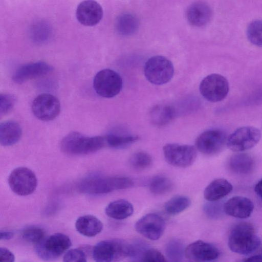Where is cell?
I'll list each match as a JSON object with an SVG mask.
<instances>
[{"instance_id": "1", "label": "cell", "mask_w": 262, "mask_h": 262, "mask_svg": "<svg viewBox=\"0 0 262 262\" xmlns=\"http://www.w3.org/2000/svg\"><path fill=\"white\" fill-rule=\"evenodd\" d=\"M261 244L254 226L249 223H238L231 229L228 245L232 252L248 255L258 249Z\"/></svg>"}, {"instance_id": "2", "label": "cell", "mask_w": 262, "mask_h": 262, "mask_svg": "<svg viewBox=\"0 0 262 262\" xmlns=\"http://www.w3.org/2000/svg\"><path fill=\"white\" fill-rule=\"evenodd\" d=\"M105 145L104 137H90L77 132H72L62 139L60 148L68 155H83L95 152Z\"/></svg>"}, {"instance_id": "3", "label": "cell", "mask_w": 262, "mask_h": 262, "mask_svg": "<svg viewBox=\"0 0 262 262\" xmlns=\"http://www.w3.org/2000/svg\"><path fill=\"white\" fill-rule=\"evenodd\" d=\"M133 185L132 180L127 177L93 176L83 180L79 184V188L83 193L101 194L127 189Z\"/></svg>"}, {"instance_id": "4", "label": "cell", "mask_w": 262, "mask_h": 262, "mask_svg": "<svg viewBox=\"0 0 262 262\" xmlns=\"http://www.w3.org/2000/svg\"><path fill=\"white\" fill-rule=\"evenodd\" d=\"M130 244L120 239L101 241L94 247L92 256L94 260L109 262L120 260L129 257Z\"/></svg>"}, {"instance_id": "5", "label": "cell", "mask_w": 262, "mask_h": 262, "mask_svg": "<svg viewBox=\"0 0 262 262\" xmlns=\"http://www.w3.org/2000/svg\"><path fill=\"white\" fill-rule=\"evenodd\" d=\"M144 73L147 80L156 85L168 82L174 74L171 61L166 57L157 55L149 58L144 67Z\"/></svg>"}, {"instance_id": "6", "label": "cell", "mask_w": 262, "mask_h": 262, "mask_svg": "<svg viewBox=\"0 0 262 262\" xmlns=\"http://www.w3.org/2000/svg\"><path fill=\"white\" fill-rule=\"evenodd\" d=\"M71 245L69 236L63 233H57L45 237L36 244L35 251L40 258L51 260L60 257Z\"/></svg>"}, {"instance_id": "7", "label": "cell", "mask_w": 262, "mask_h": 262, "mask_svg": "<svg viewBox=\"0 0 262 262\" xmlns=\"http://www.w3.org/2000/svg\"><path fill=\"white\" fill-rule=\"evenodd\" d=\"M123 82L121 76L116 71L105 69L99 71L93 80V88L101 97L110 98L121 91Z\"/></svg>"}, {"instance_id": "8", "label": "cell", "mask_w": 262, "mask_h": 262, "mask_svg": "<svg viewBox=\"0 0 262 262\" xmlns=\"http://www.w3.org/2000/svg\"><path fill=\"white\" fill-rule=\"evenodd\" d=\"M166 162L178 167H187L191 165L196 159L197 151L192 145L178 143H168L163 148Z\"/></svg>"}, {"instance_id": "9", "label": "cell", "mask_w": 262, "mask_h": 262, "mask_svg": "<svg viewBox=\"0 0 262 262\" xmlns=\"http://www.w3.org/2000/svg\"><path fill=\"white\" fill-rule=\"evenodd\" d=\"M199 90L202 96L207 100L219 102L224 99L229 92L227 79L219 74L207 75L201 81Z\"/></svg>"}, {"instance_id": "10", "label": "cell", "mask_w": 262, "mask_h": 262, "mask_svg": "<svg viewBox=\"0 0 262 262\" xmlns=\"http://www.w3.org/2000/svg\"><path fill=\"white\" fill-rule=\"evenodd\" d=\"M260 138L261 133L258 128L243 126L236 129L227 138L226 145L233 151H243L255 146Z\"/></svg>"}, {"instance_id": "11", "label": "cell", "mask_w": 262, "mask_h": 262, "mask_svg": "<svg viewBox=\"0 0 262 262\" xmlns=\"http://www.w3.org/2000/svg\"><path fill=\"white\" fill-rule=\"evenodd\" d=\"M8 183L11 189L15 193L25 196L34 191L37 181L35 174L31 170L27 167H19L11 172Z\"/></svg>"}, {"instance_id": "12", "label": "cell", "mask_w": 262, "mask_h": 262, "mask_svg": "<svg viewBox=\"0 0 262 262\" xmlns=\"http://www.w3.org/2000/svg\"><path fill=\"white\" fill-rule=\"evenodd\" d=\"M32 111L39 120L49 121L56 118L60 112L59 100L54 96L48 93L38 95L32 103Z\"/></svg>"}, {"instance_id": "13", "label": "cell", "mask_w": 262, "mask_h": 262, "mask_svg": "<svg viewBox=\"0 0 262 262\" xmlns=\"http://www.w3.org/2000/svg\"><path fill=\"white\" fill-rule=\"evenodd\" d=\"M225 133L220 129H210L200 134L195 141L196 148L202 154L213 155L217 154L226 144Z\"/></svg>"}, {"instance_id": "14", "label": "cell", "mask_w": 262, "mask_h": 262, "mask_svg": "<svg viewBox=\"0 0 262 262\" xmlns=\"http://www.w3.org/2000/svg\"><path fill=\"white\" fill-rule=\"evenodd\" d=\"M136 231L145 237L156 241L159 239L165 229L164 219L155 213H147L139 219L135 224Z\"/></svg>"}, {"instance_id": "15", "label": "cell", "mask_w": 262, "mask_h": 262, "mask_svg": "<svg viewBox=\"0 0 262 262\" xmlns=\"http://www.w3.org/2000/svg\"><path fill=\"white\" fill-rule=\"evenodd\" d=\"M220 255V251L216 246L202 240L190 244L185 250V257L193 261H213Z\"/></svg>"}, {"instance_id": "16", "label": "cell", "mask_w": 262, "mask_h": 262, "mask_svg": "<svg viewBox=\"0 0 262 262\" xmlns=\"http://www.w3.org/2000/svg\"><path fill=\"white\" fill-rule=\"evenodd\" d=\"M102 16V8L94 0H84L81 2L76 10L77 20L85 26L97 25L101 20Z\"/></svg>"}, {"instance_id": "17", "label": "cell", "mask_w": 262, "mask_h": 262, "mask_svg": "<svg viewBox=\"0 0 262 262\" xmlns=\"http://www.w3.org/2000/svg\"><path fill=\"white\" fill-rule=\"evenodd\" d=\"M53 71V67L43 61H37L21 66L14 72L12 79L16 83L46 75Z\"/></svg>"}, {"instance_id": "18", "label": "cell", "mask_w": 262, "mask_h": 262, "mask_svg": "<svg viewBox=\"0 0 262 262\" xmlns=\"http://www.w3.org/2000/svg\"><path fill=\"white\" fill-rule=\"evenodd\" d=\"M254 208V204L249 199L242 196L232 197L223 205L224 211L226 214L238 219L249 217Z\"/></svg>"}, {"instance_id": "19", "label": "cell", "mask_w": 262, "mask_h": 262, "mask_svg": "<svg viewBox=\"0 0 262 262\" xmlns=\"http://www.w3.org/2000/svg\"><path fill=\"white\" fill-rule=\"evenodd\" d=\"M211 14L210 7L202 2L193 3L186 11V18L189 24L198 27L206 25L209 21Z\"/></svg>"}, {"instance_id": "20", "label": "cell", "mask_w": 262, "mask_h": 262, "mask_svg": "<svg viewBox=\"0 0 262 262\" xmlns=\"http://www.w3.org/2000/svg\"><path fill=\"white\" fill-rule=\"evenodd\" d=\"M232 189L233 186L229 181L219 178L207 185L204 191V196L208 202L218 201L229 194Z\"/></svg>"}, {"instance_id": "21", "label": "cell", "mask_w": 262, "mask_h": 262, "mask_svg": "<svg viewBox=\"0 0 262 262\" xmlns=\"http://www.w3.org/2000/svg\"><path fill=\"white\" fill-rule=\"evenodd\" d=\"M22 130L19 124L14 121H6L0 124V143L4 146L16 144L21 138Z\"/></svg>"}, {"instance_id": "22", "label": "cell", "mask_w": 262, "mask_h": 262, "mask_svg": "<svg viewBox=\"0 0 262 262\" xmlns=\"http://www.w3.org/2000/svg\"><path fill=\"white\" fill-rule=\"evenodd\" d=\"M75 227L81 234L87 237H93L101 232L103 224L95 216L84 215L77 219Z\"/></svg>"}, {"instance_id": "23", "label": "cell", "mask_w": 262, "mask_h": 262, "mask_svg": "<svg viewBox=\"0 0 262 262\" xmlns=\"http://www.w3.org/2000/svg\"><path fill=\"white\" fill-rule=\"evenodd\" d=\"M254 161L248 154L239 152L232 155L229 159L228 166L234 173L247 174L251 172L254 167Z\"/></svg>"}, {"instance_id": "24", "label": "cell", "mask_w": 262, "mask_h": 262, "mask_svg": "<svg viewBox=\"0 0 262 262\" xmlns=\"http://www.w3.org/2000/svg\"><path fill=\"white\" fill-rule=\"evenodd\" d=\"M105 212L111 218L121 220L133 214L134 207L128 201L119 199L110 202L106 207Z\"/></svg>"}, {"instance_id": "25", "label": "cell", "mask_w": 262, "mask_h": 262, "mask_svg": "<svg viewBox=\"0 0 262 262\" xmlns=\"http://www.w3.org/2000/svg\"><path fill=\"white\" fill-rule=\"evenodd\" d=\"M139 25V20L135 15L123 13L116 18L115 28L118 34L127 36L134 34L138 29Z\"/></svg>"}, {"instance_id": "26", "label": "cell", "mask_w": 262, "mask_h": 262, "mask_svg": "<svg viewBox=\"0 0 262 262\" xmlns=\"http://www.w3.org/2000/svg\"><path fill=\"white\" fill-rule=\"evenodd\" d=\"M174 115L173 108L166 105H156L151 108L149 113L151 122L158 126L168 124L173 119Z\"/></svg>"}, {"instance_id": "27", "label": "cell", "mask_w": 262, "mask_h": 262, "mask_svg": "<svg viewBox=\"0 0 262 262\" xmlns=\"http://www.w3.org/2000/svg\"><path fill=\"white\" fill-rule=\"evenodd\" d=\"M52 34L50 25L46 21L39 20L32 25L30 29V37L35 43L41 44L49 40Z\"/></svg>"}, {"instance_id": "28", "label": "cell", "mask_w": 262, "mask_h": 262, "mask_svg": "<svg viewBox=\"0 0 262 262\" xmlns=\"http://www.w3.org/2000/svg\"><path fill=\"white\" fill-rule=\"evenodd\" d=\"M105 144L115 149L126 148L137 141L139 137L133 135H120L110 134L104 137Z\"/></svg>"}, {"instance_id": "29", "label": "cell", "mask_w": 262, "mask_h": 262, "mask_svg": "<svg viewBox=\"0 0 262 262\" xmlns=\"http://www.w3.org/2000/svg\"><path fill=\"white\" fill-rule=\"evenodd\" d=\"M191 204L190 199L185 195L175 196L169 200L164 205L165 211L169 214H178L187 208Z\"/></svg>"}, {"instance_id": "30", "label": "cell", "mask_w": 262, "mask_h": 262, "mask_svg": "<svg viewBox=\"0 0 262 262\" xmlns=\"http://www.w3.org/2000/svg\"><path fill=\"white\" fill-rule=\"evenodd\" d=\"M173 187L172 181L167 177L159 175L150 180L149 188L150 191L156 194H164L170 192Z\"/></svg>"}, {"instance_id": "31", "label": "cell", "mask_w": 262, "mask_h": 262, "mask_svg": "<svg viewBox=\"0 0 262 262\" xmlns=\"http://www.w3.org/2000/svg\"><path fill=\"white\" fill-rule=\"evenodd\" d=\"M129 163L131 167L137 170H143L149 168L152 164L150 155L144 151L134 153L130 158Z\"/></svg>"}, {"instance_id": "32", "label": "cell", "mask_w": 262, "mask_h": 262, "mask_svg": "<svg viewBox=\"0 0 262 262\" xmlns=\"http://www.w3.org/2000/svg\"><path fill=\"white\" fill-rule=\"evenodd\" d=\"M185 250L183 244L179 240L173 239L167 243L165 252L170 261H180L185 256Z\"/></svg>"}, {"instance_id": "33", "label": "cell", "mask_w": 262, "mask_h": 262, "mask_svg": "<svg viewBox=\"0 0 262 262\" xmlns=\"http://www.w3.org/2000/svg\"><path fill=\"white\" fill-rule=\"evenodd\" d=\"M247 36L252 44L262 47V20L253 21L249 25Z\"/></svg>"}, {"instance_id": "34", "label": "cell", "mask_w": 262, "mask_h": 262, "mask_svg": "<svg viewBox=\"0 0 262 262\" xmlns=\"http://www.w3.org/2000/svg\"><path fill=\"white\" fill-rule=\"evenodd\" d=\"M21 235L26 241L35 245L45 237L44 230L36 226H31L26 228L23 231Z\"/></svg>"}, {"instance_id": "35", "label": "cell", "mask_w": 262, "mask_h": 262, "mask_svg": "<svg viewBox=\"0 0 262 262\" xmlns=\"http://www.w3.org/2000/svg\"><path fill=\"white\" fill-rule=\"evenodd\" d=\"M16 97L10 94H1L0 95V115H5L10 112L13 108Z\"/></svg>"}, {"instance_id": "36", "label": "cell", "mask_w": 262, "mask_h": 262, "mask_svg": "<svg viewBox=\"0 0 262 262\" xmlns=\"http://www.w3.org/2000/svg\"><path fill=\"white\" fill-rule=\"evenodd\" d=\"M147 262H164L167 261L166 257L159 251L149 247L144 251L140 261Z\"/></svg>"}, {"instance_id": "37", "label": "cell", "mask_w": 262, "mask_h": 262, "mask_svg": "<svg viewBox=\"0 0 262 262\" xmlns=\"http://www.w3.org/2000/svg\"><path fill=\"white\" fill-rule=\"evenodd\" d=\"M63 261L66 262H85L86 256L83 250L80 249H72L64 255Z\"/></svg>"}, {"instance_id": "38", "label": "cell", "mask_w": 262, "mask_h": 262, "mask_svg": "<svg viewBox=\"0 0 262 262\" xmlns=\"http://www.w3.org/2000/svg\"><path fill=\"white\" fill-rule=\"evenodd\" d=\"M215 202H209L204 207L205 213L211 218L218 217L221 213V207Z\"/></svg>"}, {"instance_id": "39", "label": "cell", "mask_w": 262, "mask_h": 262, "mask_svg": "<svg viewBox=\"0 0 262 262\" xmlns=\"http://www.w3.org/2000/svg\"><path fill=\"white\" fill-rule=\"evenodd\" d=\"M15 257L13 253L9 249L1 247L0 248V261L4 262H13Z\"/></svg>"}, {"instance_id": "40", "label": "cell", "mask_w": 262, "mask_h": 262, "mask_svg": "<svg viewBox=\"0 0 262 262\" xmlns=\"http://www.w3.org/2000/svg\"><path fill=\"white\" fill-rule=\"evenodd\" d=\"M14 233L10 231H1L0 233V238L2 240H8L13 237Z\"/></svg>"}, {"instance_id": "41", "label": "cell", "mask_w": 262, "mask_h": 262, "mask_svg": "<svg viewBox=\"0 0 262 262\" xmlns=\"http://www.w3.org/2000/svg\"><path fill=\"white\" fill-rule=\"evenodd\" d=\"M254 191L256 194L262 199V178L255 184Z\"/></svg>"}, {"instance_id": "42", "label": "cell", "mask_w": 262, "mask_h": 262, "mask_svg": "<svg viewBox=\"0 0 262 262\" xmlns=\"http://www.w3.org/2000/svg\"><path fill=\"white\" fill-rule=\"evenodd\" d=\"M244 261H262V254L254 255L244 260Z\"/></svg>"}]
</instances>
